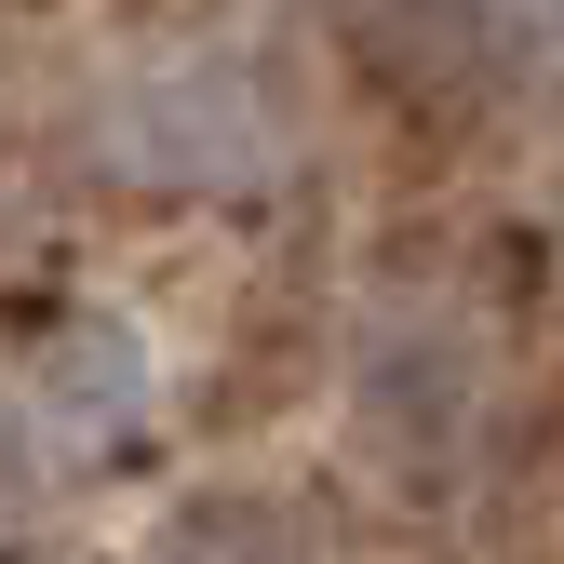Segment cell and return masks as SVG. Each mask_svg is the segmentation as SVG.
Returning a JSON list of instances; mask_svg holds the SVG:
<instances>
[{"label": "cell", "instance_id": "6da1fadb", "mask_svg": "<svg viewBox=\"0 0 564 564\" xmlns=\"http://www.w3.org/2000/svg\"><path fill=\"white\" fill-rule=\"evenodd\" d=\"M470 431V336L457 323H403L364 349V444L390 470H444Z\"/></svg>", "mask_w": 564, "mask_h": 564}, {"label": "cell", "instance_id": "7a4b0ae2", "mask_svg": "<svg viewBox=\"0 0 564 564\" xmlns=\"http://www.w3.org/2000/svg\"><path fill=\"white\" fill-rule=\"evenodd\" d=\"M41 431H54V457H108L134 416H149V349H134L121 323H67L54 349H41Z\"/></svg>", "mask_w": 564, "mask_h": 564}, {"label": "cell", "instance_id": "3957f363", "mask_svg": "<svg viewBox=\"0 0 564 564\" xmlns=\"http://www.w3.org/2000/svg\"><path fill=\"white\" fill-rule=\"evenodd\" d=\"M349 54L390 95H457L498 54V0H349Z\"/></svg>", "mask_w": 564, "mask_h": 564}, {"label": "cell", "instance_id": "277c9868", "mask_svg": "<svg viewBox=\"0 0 564 564\" xmlns=\"http://www.w3.org/2000/svg\"><path fill=\"white\" fill-rule=\"evenodd\" d=\"M256 149H269V121H256V95L229 82V67H162V82H149V149H134V162H149L162 188L242 175Z\"/></svg>", "mask_w": 564, "mask_h": 564}, {"label": "cell", "instance_id": "5b68a950", "mask_svg": "<svg viewBox=\"0 0 564 564\" xmlns=\"http://www.w3.org/2000/svg\"><path fill=\"white\" fill-rule=\"evenodd\" d=\"M149 564H323L296 524H282L269 498H216V511H188V524H162L149 538Z\"/></svg>", "mask_w": 564, "mask_h": 564}, {"label": "cell", "instance_id": "8992f818", "mask_svg": "<svg viewBox=\"0 0 564 564\" xmlns=\"http://www.w3.org/2000/svg\"><path fill=\"white\" fill-rule=\"evenodd\" d=\"M41 457H54V431H41V403H0V524H14V498L41 484Z\"/></svg>", "mask_w": 564, "mask_h": 564}]
</instances>
